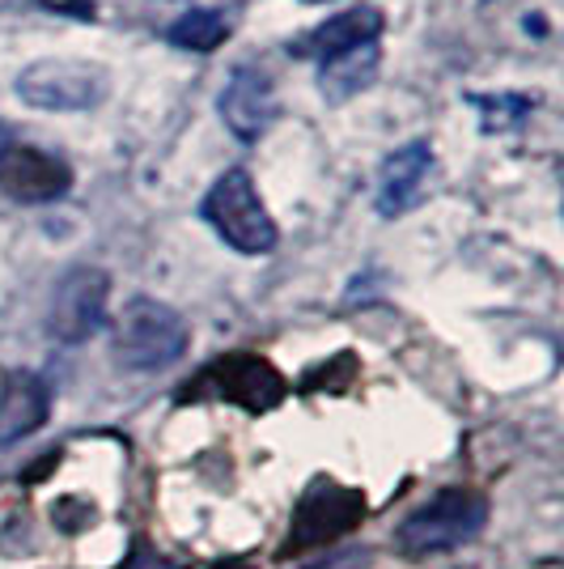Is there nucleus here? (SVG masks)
<instances>
[{
  "mask_svg": "<svg viewBox=\"0 0 564 569\" xmlns=\"http://www.w3.org/2000/svg\"><path fill=\"white\" fill-rule=\"evenodd\" d=\"M289 396L284 375L259 353H225L209 361L191 382H183L179 403L188 400H225L246 412H272Z\"/></svg>",
  "mask_w": 564,
  "mask_h": 569,
  "instance_id": "nucleus-1",
  "label": "nucleus"
},
{
  "mask_svg": "<svg viewBox=\"0 0 564 569\" xmlns=\"http://www.w3.org/2000/svg\"><path fill=\"white\" fill-rule=\"evenodd\" d=\"M200 213L242 256H268V251H276V226H272V217L263 209L251 174L242 167L225 170L212 183L204 204H200Z\"/></svg>",
  "mask_w": 564,
  "mask_h": 569,
  "instance_id": "nucleus-2",
  "label": "nucleus"
},
{
  "mask_svg": "<svg viewBox=\"0 0 564 569\" xmlns=\"http://www.w3.org/2000/svg\"><path fill=\"white\" fill-rule=\"evenodd\" d=\"M188 349V323L179 310L153 298H132L115 323V357L128 370H165Z\"/></svg>",
  "mask_w": 564,
  "mask_h": 569,
  "instance_id": "nucleus-3",
  "label": "nucleus"
},
{
  "mask_svg": "<svg viewBox=\"0 0 564 569\" xmlns=\"http://www.w3.org/2000/svg\"><path fill=\"white\" fill-rule=\"evenodd\" d=\"M489 522V501L471 489H446L433 501H424L416 515H407L400 527V552L407 557H429V552H446L480 536V527Z\"/></svg>",
  "mask_w": 564,
  "mask_h": 569,
  "instance_id": "nucleus-4",
  "label": "nucleus"
},
{
  "mask_svg": "<svg viewBox=\"0 0 564 569\" xmlns=\"http://www.w3.org/2000/svg\"><path fill=\"white\" fill-rule=\"evenodd\" d=\"M365 519V493L361 489H344L335 480H314L289 522V536L281 545V557H302L310 548H323L340 536L356 531Z\"/></svg>",
  "mask_w": 564,
  "mask_h": 569,
  "instance_id": "nucleus-5",
  "label": "nucleus"
},
{
  "mask_svg": "<svg viewBox=\"0 0 564 569\" xmlns=\"http://www.w3.org/2000/svg\"><path fill=\"white\" fill-rule=\"evenodd\" d=\"M18 98L39 111H90L107 98V72L85 60H39L18 77Z\"/></svg>",
  "mask_w": 564,
  "mask_h": 569,
  "instance_id": "nucleus-6",
  "label": "nucleus"
},
{
  "mask_svg": "<svg viewBox=\"0 0 564 569\" xmlns=\"http://www.w3.org/2000/svg\"><path fill=\"white\" fill-rule=\"evenodd\" d=\"M107 293H111V281L102 268H69L60 281H56V293H51V310H48V332L64 345H81L102 328L107 319Z\"/></svg>",
  "mask_w": 564,
  "mask_h": 569,
  "instance_id": "nucleus-7",
  "label": "nucleus"
},
{
  "mask_svg": "<svg viewBox=\"0 0 564 569\" xmlns=\"http://www.w3.org/2000/svg\"><path fill=\"white\" fill-rule=\"evenodd\" d=\"M72 170L64 158H56L48 149L34 144H9L0 153V191L18 204H51L60 196H69Z\"/></svg>",
  "mask_w": 564,
  "mask_h": 569,
  "instance_id": "nucleus-8",
  "label": "nucleus"
},
{
  "mask_svg": "<svg viewBox=\"0 0 564 569\" xmlns=\"http://www.w3.org/2000/svg\"><path fill=\"white\" fill-rule=\"evenodd\" d=\"M216 107H221V119H225V128L234 132L238 141H259L276 123V111H281L268 72L251 69V64L234 69V77L225 81Z\"/></svg>",
  "mask_w": 564,
  "mask_h": 569,
  "instance_id": "nucleus-9",
  "label": "nucleus"
},
{
  "mask_svg": "<svg viewBox=\"0 0 564 569\" xmlns=\"http://www.w3.org/2000/svg\"><path fill=\"white\" fill-rule=\"evenodd\" d=\"M429 174H433V144L407 141L403 149H395L377 170V213L403 217L407 209H416L424 200V188H429Z\"/></svg>",
  "mask_w": 564,
  "mask_h": 569,
  "instance_id": "nucleus-10",
  "label": "nucleus"
},
{
  "mask_svg": "<svg viewBox=\"0 0 564 569\" xmlns=\"http://www.w3.org/2000/svg\"><path fill=\"white\" fill-rule=\"evenodd\" d=\"M377 34H382V13H377L374 4H356V9H344V13H335L328 18L323 26H314L306 39H298L293 43V56H302V60H331V56H344V51L353 48H365V43H377Z\"/></svg>",
  "mask_w": 564,
  "mask_h": 569,
  "instance_id": "nucleus-11",
  "label": "nucleus"
},
{
  "mask_svg": "<svg viewBox=\"0 0 564 569\" xmlns=\"http://www.w3.org/2000/svg\"><path fill=\"white\" fill-rule=\"evenodd\" d=\"M48 408L51 391L39 375H30V370L9 375L4 387H0V447L30 438L34 429L48 421Z\"/></svg>",
  "mask_w": 564,
  "mask_h": 569,
  "instance_id": "nucleus-12",
  "label": "nucleus"
},
{
  "mask_svg": "<svg viewBox=\"0 0 564 569\" xmlns=\"http://www.w3.org/2000/svg\"><path fill=\"white\" fill-rule=\"evenodd\" d=\"M377 77V48L365 43V48H353L344 56H331L319 69V90L328 102H344V98L361 94L365 86H374Z\"/></svg>",
  "mask_w": 564,
  "mask_h": 569,
  "instance_id": "nucleus-13",
  "label": "nucleus"
},
{
  "mask_svg": "<svg viewBox=\"0 0 564 569\" xmlns=\"http://www.w3.org/2000/svg\"><path fill=\"white\" fill-rule=\"evenodd\" d=\"M225 34H230V22L216 13V9H191V13H183L179 22L165 30V39L174 43V48L183 51H216L221 43H225Z\"/></svg>",
  "mask_w": 564,
  "mask_h": 569,
  "instance_id": "nucleus-14",
  "label": "nucleus"
},
{
  "mask_svg": "<svg viewBox=\"0 0 564 569\" xmlns=\"http://www.w3.org/2000/svg\"><path fill=\"white\" fill-rule=\"evenodd\" d=\"M471 102L480 107L484 132H510L531 116V98L522 94H471Z\"/></svg>",
  "mask_w": 564,
  "mask_h": 569,
  "instance_id": "nucleus-15",
  "label": "nucleus"
},
{
  "mask_svg": "<svg viewBox=\"0 0 564 569\" xmlns=\"http://www.w3.org/2000/svg\"><path fill=\"white\" fill-rule=\"evenodd\" d=\"M356 382V357L353 353H335L331 361L314 366L306 379H302V391H331V396H344Z\"/></svg>",
  "mask_w": 564,
  "mask_h": 569,
  "instance_id": "nucleus-16",
  "label": "nucleus"
},
{
  "mask_svg": "<svg viewBox=\"0 0 564 569\" xmlns=\"http://www.w3.org/2000/svg\"><path fill=\"white\" fill-rule=\"evenodd\" d=\"M123 569H179L170 557H162L153 545H144V540H137L132 545V552H128V561H123Z\"/></svg>",
  "mask_w": 564,
  "mask_h": 569,
  "instance_id": "nucleus-17",
  "label": "nucleus"
},
{
  "mask_svg": "<svg viewBox=\"0 0 564 569\" xmlns=\"http://www.w3.org/2000/svg\"><path fill=\"white\" fill-rule=\"evenodd\" d=\"M51 13H64V18H77V22H94L98 4L94 0H39Z\"/></svg>",
  "mask_w": 564,
  "mask_h": 569,
  "instance_id": "nucleus-18",
  "label": "nucleus"
},
{
  "mask_svg": "<svg viewBox=\"0 0 564 569\" xmlns=\"http://www.w3.org/2000/svg\"><path fill=\"white\" fill-rule=\"evenodd\" d=\"M365 552H340V557H328V561H319V566H306V569H365Z\"/></svg>",
  "mask_w": 564,
  "mask_h": 569,
  "instance_id": "nucleus-19",
  "label": "nucleus"
},
{
  "mask_svg": "<svg viewBox=\"0 0 564 569\" xmlns=\"http://www.w3.org/2000/svg\"><path fill=\"white\" fill-rule=\"evenodd\" d=\"M212 569H255L251 561H216Z\"/></svg>",
  "mask_w": 564,
  "mask_h": 569,
  "instance_id": "nucleus-20",
  "label": "nucleus"
},
{
  "mask_svg": "<svg viewBox=\"0 0 564 569\" xmlns=\"http://www.w3.org/2000/svg\"><path fill=\"white\" fill-rule=\"evenodd\" d=\"M9 144H13V141H9V128H4V123H0V153H4V149H9Z\"/></svg>",
  "mask_w": 564,
  "mask_h": 569,
  "instance_id": "nucleus-21",
  "label": "nucleus"
},
{
  "mask_svg": "<svg viewBox=\"0 0 564 569\" xmlns=\"http://www.w3.org/2000/svg\"><path fill=\"white\" fill-rule=\"evenodd\" d=\"M306 4H319V0H306Z\"/></svg>",
  "mask_w": 564,
  "mask_h": 569,
  "instance_id": "nucleus-22",
  "label": "nucleus"
}]
</instances>
